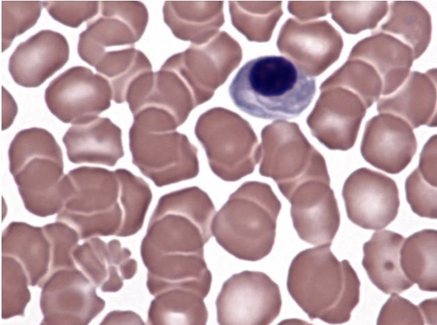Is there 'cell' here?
Wrapping results in <instances>:
<instances>
[{
  "label": "cell",
  "instance_id": "6da1fadb",
  "mask_svg": "<svg viewBox=\"0 0 437 325\" xmlns=\"http://www.w3.org/2000/svg\"><path fill=\"white\" fill-rule=\"evenodd\" d=\"M215 212L209 195L196 186L160 197L141 243L145 267L204 256Z\"/></svg>",
  "mask_w": 437,
  "mask_h": 325
},
{
  "label": "cell",
  "instance_id": "7a4b0ae2",
  "mask_svg": "<svg viewBox=\"0 0 437 325\" xmlns=\"http://www.w3.org/2000/svg\"><path fill=\"white\" fill-rule=\"evenodd\" d=\"M234 104L241 111L264 119H291L311 103L316 81L291 60L264 56L246 62L228 88Z\"/></svg>",
  "mask_w": 437,
  "mask_h": 325
},
{
  "label": "cell",
  "instance_id": "3957f363",
  "mask_svg": "<svg viewBox=\"0 0 437 325\" xmlns=\"http://www.w3.org/2000/svg\"><path fill=\"white\" fill-rule=\"evenodd\" d=\"M288 292L311 319L332 324L350 320L359 301L360 281L349 261H339L330 244L298 253L291 262Z\"/></svg>",
  "mask_w": 437,
  "mask_h": 325
},
{
  "label": "cell",
  "instance_id": "277c9868",
  "mask_svg": "<svg viewBox=\"0 0 437 325\" xmlns=\"http://www.w3.org/2000/svg\"><path fill=\"white\" fill-rule=\"evenodd\" d=\"M280 210L281 203L268 184L245 182L214 216L212 235L237 258L258 261L273 249Z\"/></svg>",
  "mask_w": 437,
  "mask_h": 325
},
{
  "label": "cell",
  "instance_id": "5b68a950",
  "mask_svg": "<svg viewBox=\"0 0 437 325\" xmlns=\"http://www.w3.org/2000/svg\"><path fill=\"white\" fill-rule=\"evenodd\" d=\"M9 169L26 209L41 217L58 214L64 204L63 155L47 130L19 131L8 148Z\"/></svg>",
  "mask_w": 437,
  "mask_h": 325
},
{
  "label": "cell",
  "instance_id": "8992f818",
  "mask_svg": "<svg viewBox=\"0 0 437 325\" xmlns=\"http://www.w3.org/2000/svg\"><path fill=\"white\" fill-rule=\"evenodd\" d=\"M65 201L56 221L76 230L81 240L121 237L124 212L116 171L83 166L66 174Z\"/></svg>",
  "mask_w": 437,
  "mask_h": 325
},
{
  "label": "cell",
  "instance_id": "52a82bcc",
  "mask_svg": "<svg viewBox=\"0 0 437 325\" xmlns=\"http://www.w3.org/2000/svg\"><path fill=\"white\" fill-rule=\"evenodd\" d=\"M275 139L262 138L265 151L259 172L272 178L286 198L299 184L314 178H329L323 157L307 140L295 123L268 126Z\"/></svg>",
  "mask_w": 437,
  "mask_h": 325
},
{
  "label": "cell",
  "instance_id": "ba28073f",
  "mask_svg": "<svg viewBox=\"0 0 437 325\" xmlns=\"http://www.w3.org/2000/svg\"><path fill=\"white\" fill-rule=\"evenodd\" d=\"M216 307L219 324H269L280 312V288L266 274L245 270L224 282Z\"/></svg>",
  "mask_w": 437,
  "mask_h": 325
},
{
  "label": "cell",
  "instance_id": "9c48e42d",
  "mask_svg": "<svg viewBox=\"0 0 437 325\" xmlns=\"http://www.w3.org/2000/svg\"><path fill=\"white\" fill-rule=\"evenodd\" d=\"M112 90L106 79L83 66L72 67L50 82L44 100L50 112L65 124L98 117L110 106Z\"/></svg>",
  "mask_w": 437,
  "mask_h": 325
},
{
  "label": "cell",
  "instance_id": "30bf717a",
  "mask_svg": "<svg viewBox=\"0 0 437 325\" xmlns=\"http://www.w3.org/2000/svg\"><path fill=\"white\" fill-rule=\"evenodd\" d=\"M40 288L41 324H88L105 306L95 285L78 267L49 274Z\"/></svg>",
  "mask_w": 437,
  "mask_h": 325
},
{
  "label": "cell",
  "instance_id": "8fae6325",
  "mask_svg": "<svg viewBox=\"0 0 437 325\" xmlns=\"http://www.w3.org/2000/svg\"><path fill=\"white\" fill-rule=\"evenodd\" d=\"M348 219L369 230L386 227L400 207L399 191L391 178L366 167L353 172L342 190Z\"/></svg>",
  "mask_w": 437,
  "mask_h": 325
},
{
  "label": "cell",
  "instance_id": "7c38bea8",
  "mask_svg": "<svg viewBox=\"0 0 437 325\" xmlns=\"http://www.w3.org/2000/svg\"><path fill=\"white\" fill-rule=\"evenodd\" d=\"M101 4L102 17L87 23L79 35L78 53L91 66L104 54L105 47L130 44L137 41L144 31L147 10L137 1L110 2Z\"/></svg>",
  "mask_w": 437,
  "mask_h": 325
},
{
  "label": "cell",
  "instance_id": "4fadbf2b",
  "mask_svg": "<svg viewBox=\"0 0 437 325\" xmlns=\"http://www.w3.org/2000/svg\"><path fill=\"white\" fill-rule=\"evenodd\" d=\"M286 199L299 238L314 245H331L340 226V213L330 179L306 181Z\"/></svg>",
  "mask_w": 437,
  "mask_h": 325
},
{
  "label": "cell",
  "instance_id": "5bb4252c",
  "mask_svg": "<svg viewBox=\"0 0 437 325\" xmlns=\"http://www.w3.org/2000/svg\"><path fill=\"white\" fill-rule=\"evenodd\" d=\"M322 90L307 123L322 144L345 151L354 144L366 106L359 95L348 90Z\"/></svg>",
  "mask_w": 437,
  "mask_h": 325
},
{
  "label": "cell",
  "instance_id": "9a60e30c",
  "mask_svg": "<svg viewBox=\"0 0 437 325\" xmlns=\"http://www.w3.org/2000/svg\"><path fill=\"white\" fill-rule=\"evenodd\" d=\"M165 123L146 113L135 115L130 129L132 163L157 187L196 177L194 172L169 157L164 134Z\"/></svg>",
  "mask_w": 437,
  "mask_h": 325
},
{
  "label": "cell",
  "instance_id": "2e32d148",
  "mask_svg": "<svg viewBox=\"0 0 437 325\" xmlns=\"http://www.w3.org/2000/svg\"><path fill=\"white\" fill-rule=\"evenodd\" d=\"M416 148L411 128L400 117L380 115L367 122L361 153L375 167L398 174L409 164Z\"/></svg>",
  "mask_w": 437,
  "mask_h": 325
},
{
  "label": "cell",
  "instance_id": "e0dca14e",
  "mask_svg": "<svg viewBox=\"0 0 437 325\" xmlns=\"http://www.w3.org/2000/svg\"><path fill=\"white\" fill-rule=\"evenodd\" d=\"M69 57L65 37L54 31L42 30L16 47L9 58L8 71L19 85L36 88L60 70Z\"/></svg>",
  "mask_w": 437,
  "mask_h": 325
},
{
  "label": "cell",
  "instance_id": "ac0fdd59",
  "mask_svg": "<svg viewBox=\"0 0 437 325\" xmlns=\"http://www.w3.org/2000/svg\"><path fill=\"white\" fill-rule=\"evenodd\" d=\"M131 256L118 240L106 243L98 237L87 239L72 252L76 267L103 292L119 291L124 280L135 276L137 262Z\"/></svg>",
  "mask_w": 437,
  "mask_h": 325
},
{
  "label": "cell",
  "instance_id": "d6986e66",
  "mask_svg": "<svg viewBox=\"0 0 437 325\" xmlns=\"http://www.w3.org/2000/svg\"><path fill=\"white\" fill-rule=\"evenodd\" d=\"M62 142L68 159L73 163L114 166L123 157L121 131L108 118L96 117L72 124Z\"/></svg>",
  "mask_w": 437,
  "mask_h": 325
},
{
  "label": "cell",
  "instance_id": "ffe728a7",
  "mask_svg": "<svg viewBox=\"0 0 437 325\" xmlns=\"http://www.w3.org/2000/svg\"><path fill=\"white\" fill-rule=\"evenodd\" d=\"M1 253L23 265L31 286L40 288L49 274L51 247L43 227L21 222L10 223L2 232Z\"/></svg>",
  "mask_w": 437,
  "mask_h": 325
},
{
  "label": "cell",
  "instance_id": "44dd1931",
  "mask_svg": "<svg viewBox=\"0 0 437 325\" xmlns=\"http://www.w3.org/2000/svg\"><path fill=\"white\" fill-rule=\"evenodd\" d=\"M404 240L399 233L382 230L374 233L363 246L362 265L371 282L385 294H399L413 285L400 265Z\"/></svg>",
  "mask_w": 437,
  "mask_h": 325
},
{
  "label": "cell",
  "instance_id": "7402d4cb",
  "mask_svg": "<svg viewBox=\"0 0 437 325\" xmlns=\"http://www.w3.org/2000/svg\"><path fill=\"white\" fill-rule=\"evenodd\" d=\"M148 311L149 324H205L208 311L204 294L185 288H171L154 296Z\"/></svg>",
  "mask_w": 437,
  "mask_h": 325
},
{
  "label": "cell",
  "instance_id": "603a6c76",
  "mask_svg": "<svg viewBox=\"0 0 437 325\" xmlns=\"http://www.w3.org/2000/svg\"><path fill=\"white\" fill-rule=\"evenodd\" d=\"M436 238L434 229H423L404 239L400 251L402 272L422 291L436 292Z\"/></svg>",
  "mask_w": 437,
  "mask_h": 325
},
{
  "label": "cell",
  "instance_id": "cb8c5ba5",
  "mask_svg": "<svg viewBox=\"0 0 437 325\" xmlns=\"http://www.w3.org/2000/svg\"><path fill=\"white\" fill-rule=\"evenodd\" d=\"M436 89L428 83H409L391 97L379 101V112L390 111L402 115L416 128L434 126Z\"/></svg>",
  "mask_w": 437,
  "mask_h": 325
},
{
  "label": "cell",
  "instance_id": "d4e9b609",
  "mask_svg": "<svg viewBox=\"0 0 437 325\" xmlns=\"http://www.w3.org/2000/svg\"><path fill=\"white\" fill-rule=\"evenodd\" d=\"M436 153L423 149L418 167L406 178V200L413 212L422 217L436 219Z\"/></svg>",
  "mask_w": 437,
  "mask_h": 325
},
{
  "label": "cell",
  "instance_id": "484cf974",
  "mask_svg": "<svg viewBox=\"0 0 437 325\" xmlns=\"http://www.w3.org/2000/svg\"><path fill=\"white\" fill-rule=\"evenodd\" d=\"M121 183V199L124 212V222L121 237L136 234L142 227L146 214L152 200L148 184L131 172L115 169Z\"/></svg>",
  "mask_w": 437,
  "mask_h": 325
},
{
  "label": "cell",
  "instance_id": "4316f807",
  "mask_svg": "<svg viewBox=\"0 0 437 325\" xmlns=\"http://www.w3.org/2000/svg\"><path fill=\"white\" fill-rule=\"evenodd\" d=\"M28 274L15 258L6 255L1 258V317L9 319L24 316L31 300Z\"/></svg>",
  "mask_w": 437,
  "mask_h": 325
},
{
  "label": "cell",
  "instance_id": "83f0119b",
  "mask_svg": "<svg viewBox=\"0 0 437 325\" xmlns=\"http://www.w3.org/2000/svg\"><path fill=\"white\" fill-rule=\"evenodd\" d=\"M43 5L39 1H1V51L14 39L33 27L41 15Z\"/></svg>",
  "mask_w": 437,
  "mask_h": 325
},
{
  "label": "cell",
  "instance_id": "f1b7e54d",
  "mask_svg": "<svg viewBox=\"0 0 437 325\" xmlns=\"http://www.w3.org/2000/svg\"><path fill=\"white\" fill-rule=\"evenodd\" d=\"M42 227L49 239L51 247L49 274L60 269L77 267L72 256V252L78 245L80 239L76 230L67 224L58 221Z\"/></svg>",
  "mask_w": 437,
  "mask_h": 325
},
{
  "label": "cell",
  "instance_id": "f546056e",
  "mask_svg": "<svg viewBox=\"0 0 437 325\" xmlns=\"http://www.w3.org/2000/svg\"><path fill=\"white\" fill-rule=\"evenodd\" d=\"M98 1H44L42 5L57 22L71 28H78L92 19L98 12Z\"/></svg>",
  "mask_w": 437,
  "mask_h": 325
},
{
  "label": "cell",
  "instance_id": "4dcf8cb0",
  "mask_svg": "<svg viewBox=\"0 0 437 325\" xmlns=\"http://www.w3.org/2000/svg\"><path fill=\"white\" fill-rule=\"evenodd\" d=\"M425 321L419 306L392 293L382 306L377 324H425Z\"/></svg>",
  "mask_w": 437,
  "mask_h": 325
},
{
  "label": "cell",
  "instance_id": "1f68e13d",
  "mask_svg": "<svg viewBox=\"0 0 437 325\" xmlns=\"http://www.w3.org/2000/svg\"><path fill=\"white\" fill-rule=\"evenodd\" d=\"M101 324H144V322L133 311L114 310L106 315Z\"/></svg>",
  "mask_w": 437,
  "mask_h": 325
},
{
  "label": "cell",
  "instance_id": "d6a6232c",
  "mask_svg": "<svg viewBox=\"0 0 437 325\" xmlns=\"http://www.w3.org/2000/svg\"><path fill=\"white\" fill-rule=\"evenodd\" d=\"M17 104L8 92L2 88V130L11 126L17 115Z\"/></svg>",
  "mask_w": 437,
  "mask_h": 325
},
{
  "label": "cell",
  "instance_id": "836d02e7",
  "mask_svg": "<svg viewBox=\"0 0 437 325\" xmlns=\"http://www.w3.org/2000/svg\"><path fill=\"white\" fill-rule=\"evenodd\" d=\"M436 299H428L422 301L419 307L422 312L424 319L428 324H436Z\"/></svg>",
  "mask_w": 437,
  "mask_h": 325
}]
</instances>
